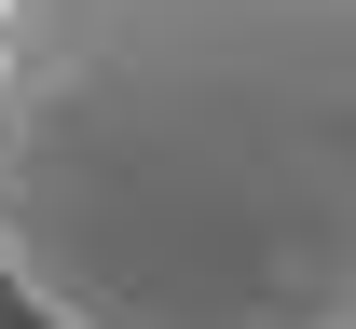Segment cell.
<instances>
[{
  "label": "cell",
  "mask_w": 356,
  "mask_h": 329,
  "mask_svg": "<svg viewBox=\"0 0 356 329\" xmlns=\"http://www.w3.org/2000/svg\"><path fill=\"white\" fill-rule=\"evenodd\" d=\"M0 275L42 329H356V0H0Z\"/></svg>",
  "instance_id": "obj_1"
},
{
  "label": "cell",
  "mask_w": 356,
  "mask_h": 329,
  "mask_svg": "<svg viewBox=\"0 0 356 329\" xmlns=\"http://www.w3.org/2000/svg\"><path fill=\"white\" fill-rule=\"evenodd\" d=\"M0 329H42V316H28V302H14V275H0Z\"/></svg>",
  "instance_id": "obj_2"
}]
</instances>
